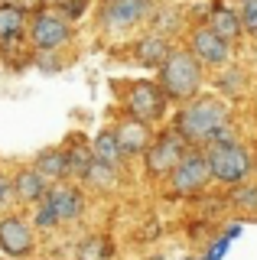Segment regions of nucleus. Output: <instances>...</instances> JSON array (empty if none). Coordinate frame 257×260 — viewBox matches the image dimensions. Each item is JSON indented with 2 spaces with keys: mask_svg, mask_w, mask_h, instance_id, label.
I'll return each instance as SVG.
<instances>
[{
  "mask_svg": "<svg viewBox=\"0 0 257 260\" xmlns=\"http://www.w3.org/2000/svg\"><path fill=\"white\" fill-rule=\"evenodd\" d=\"M241 29L247 32H257V0H244V7H241Z\"/></svg>",
  "mask_w": 257,
  "mask_h": 260,
  "instance_id": "nucleus-24",
  "label": "nucleus"
},
{
  "mask_svg": "<svg viewBox=\"0 0 257 260\" xmlns=\"http://www.w3.org/2000/svg\"><path fill=\"white\" fill-rule=\"evenodd\" d=\"M134 52H137L140 65H147V69H159L163 59L170 55V43H166L163 36H147V39H140V43L134 46Z\"/></svg>",
  "mask_w": 257,
  "mask_h": 260,
  "instance_id": "nucleus-15",
  "label": "nucleus"
},
{
  "mask_svg": "<svg viewBox=\"0 0 257 260\" xmlns=\"http://www.w3.org/2000/svg\"><path fill=\"white\" fill-rule=\"evenodd\" d=\"M166 104H170V98H166L163 88H159L156 81H150V78L134 81L131 91H127V114L143 120V124H156V120L166 114Z\"/></svg>",
  "mask_w": 257,
  "mask_h": 260,
  "instance_id": "nucleus-5",
  "label": "nucleus"
},
{
  "mask_svg": "<svg viewBox=\"0 0 257 260\" xmlns=\"http://www.w3.org/2000/svg\"><path fill=\"white\" fill-rule=\"evenodd\" d=\"M0 250L7 257H26L33 250V224L20 215L0 218Z\"/></svg>",
  "mask_w": 257,
  "mask_h": 260,
  "instance_id": "nucleus-10",
  "label": "nucleus"
},
{
  "mask_svg": "<svg viewBox=\"0 0 257 260\" xmlns=\"http://www.w3.org/2000/svg\"><path fill=\"white\" fill-rule=\"evenodd\" d=\"M69 20L52 10H43L33 16V23H29V43H33L39 52H49V49H59L62 43L69 39Z\"/></svg>",
  "mask_w": 257,
  "mask_h": 260,
  "instance_id": "nucleus-8",
  "label": "nucleus"
},
{
  "mask_svg": "<svg viewBox=\"0 0 257 260\" xmlns=\"http://www.w3.org/2000/svg\"><path fill=\"white\" fill-rule=\"evenodd\" d=\"M205 159H208V173H212V179L215 182H224V185H241L247 179V173H251V166H254L251 153H247L238 140L235 143L208 146Z\"/></svg>",
  "mask_w": 257,
  "mask_h": 260,
  "instance_id": "nucleus-3",
  "label": "nucleus"
},
{
  "mask_svg": "<svg viewBox=\"0 0 257 260\" xmlns=\"http://www.w3.org/2000/svg\"><path fill=\"white\" fill-rule=\"evenodd\" d=\"M208 179H212V173H208L205 153L189 150L186 156L179 159V166L170 173V192H176V195H199L208 185Z\"/></svg>",
  "mask_w": 257,
  "mask_h": 260,
  "instance_id": "nucleus-6",
  "label": "nucleus"
},
{
  "mask_svg": "<svg viewBox=\"0 0 257 260\" xmlns=\"http://www.w3.org/2000/svg\"><path fill=\"white\" fill-rule=\"evenodd\" d=\"M91 153H94V159L108 162V166H114V169H120V162L127 159L124 150H120V143H117L114 130H101V134L91 140Z\"/></svg>",
  "mask_w": 257,
  "mask_h": 260,
  "instance_id": "nucleus-14",
  "label": "nucleus"
},
{
  "mask_svg": "<svg viewBox=\"0 0 257 260\" xmlns=\"http://www.w3.org/2000/svg\"><path fill=\"white\" fill-rule=\"evenodd\" d=\"M10 195H13V182H10V179H7L4 173H0V208L10 202Z\"/></svg>",
  "mask_w": 257,
  "mask_h": 260,
  "instance_id": "nucleus-26",
  "label": "nucleus"
},
{
  "mask_svg": "<svg viewBox=\"0 0 257 260\" xmlns=\"http://www.w3.org/2000/svg\"><path fill=\"white\" fill-rule=\"evenodd\" d=\"M33 169L46 179V182H49V179H62V176H66V153H62V150H43L36 156Z\"/></svg>",
  "mask_w": 257,
  "mask_h": 260,
  "instance_id": "nucleus-18",
  "label": "nucleus"
},
{
  "mask_svg": "<svg viewBox=\"0 0 257 260\" xmlns=\"http://www.w3.org/2000/svg\"><path fill=\"white\" fill-rule=\"evenodd\" d=\"M224 124H228V104L218 101V98H196L176 114L173 130L189 146H199V143H212V137Z\"/></svg>",
  "mask_w": 257,
  "mask_h": 260,
  "instance_id": "nucleus-1",
  "label": "nucleus"
},
{
  "mask_svg": "<svg viewBox=\"0 0 257 260\" xmlns=\"http://www.w3.org/2000/svg\"><path fill=\"white\" fill-rule=\"evenodd\" d=\"M189 153V143L182 140L179 134L170 127L163 130V134L156 137L153 143L143 150V162H147V173L150 176H170L176 166H179V159Z\"/></svg>",
  "mask_w": 257,
  "mask_h": 260,
  "instance_id": "nucleus-4",
  "label": "nucleus"
},
{
  "mask_svg": "<svg viewBox=\"0 0 257 260\" xmlns=\"http://www.w3.org/2000/svg\"><path fill=\"white\" fill-rule=\"evenodd\" d=\"M153 10V0H101V23L108 29H131Z\"/></svg>",
  "mask_w": 257,
  "mask_h": 260,
  "instance_id": "nucleus-7",
  "label": "nucleus"
},
{
  "mask_svg": "<svg viewBox=\"0 0 257 260\" xmlns=\"http://www.w3.org/2000/svg\"><path fill=\"white\" fill-rule=\"evenodd\" d=\"M52 224H59V218H55L52 199L46 192V199H39V208H36V228H52Z\"/></svg>",
  "mask_w": 257,
  "mask_h": 260,
  "instance_id": "nucleus-23",
  "label": "nucleus"
},
{
  "mask_svg": "<svg viewBox=\"0 0 257 260\" xmlns=\"http://www.w3.org/2000/svg\"><path fill=\"white\" fill-rule=\"evenodd\" d=\"M82 182L94 185V189H114L117 185V169L108 166V162H101V159H91L88 169H85V176H82Z\"/></svg>",
  "mask_w": 257,
  "mask_h": 260,
  "instance_id": "nucleus-19",
  "label": "nucleus"
},
{
  "mask_svg": "<svg viewBox=\"0 0 257 260\" xmlns=\"http://www.w3.org/2000/svg\"><path fill=\"white\" fill-rule=\"evenodd\" d=\"M228 244H231V238H218V241H215V247L208 250V257H205V260H221V257H224V250H228Z\"/></svg>",
  "mask_w": 257,
  "mask_h": 260,
  "instance_id": "nucleus-25",
  "label": "nucleus"
},
{
  "mask_svg": "<svg viewBox=\"0 0 257 260\" xmlns=\"http://www.w3.org/2000/svg\"><path fill=\"white\" fill-rule=\"evenodd\" d=\"M231 202H235L238 208H247V211H254V208H257V182L238 185V189H235V195H231Z\"/></svg>",
  "mask_w": 257,
  "mask_h": 260,
  "instance_id": "nucleus-22",
  "label": "nucleus"
},
{
  "mask_svg": "<svg viewBox=\"0 0 257 260\" xmlns=\"http://www.w3.org/2000/svg\"><path fill=\"white\" fill-rule=\"evenodd\" d=\"M108 254H111V244L104 238H88L78 250V260H104Z\"/></svg>",
  "mask_w": 257,
  "mask_h": 260,
  "instance_id": "nucleus-21",
  "label": "nucleus"
},
{
  "mask_svg": "<svg viewBox=\"0 0 257 260\" xmlns=\"http://www.w3.org/2000/svg\"><path fill=\"white\" fill-rule=\"evenodd\" d=\"M189 52L202 65H221V62H228L231 43L221 39L212 26H196L189 32Z\"/></svg>",
  "mask_w": 257,
  "mask_h": 260,
  "instance_id": "nucleus-9",
  "label": "nucleus"
},
{
  "mask_svg": "<svg viewBox=\"0 0 257 260\" xmlns=\"http://www.w3.org/2000/svg\"><path fill=\"white\" fill-rule=\"evenodd\" d=\"M156 85L163 88V94L170 101H192L202 85V62L192 52H182V49H170V55L159 65V78Z\"/></svg>",
  "mask_w": 257,
  "mask_h": 260,
  "instance_id": "nucleus-2",
  "label": "nucleus"
},
{
  "mask_svg": "<svg viewBox=\"0 0 257 260\" xmlns=\"http://www.w3.org/2000/svg\"><path fill=\"white\" fill-rule=\"evenodd\" d=\"M94 159V153H91V146H85L82 137H75V143H72V150L66 153V176H78L82 179L85 176V169H88V162Z\"/></svg>",
  "mask_w": 257,
  "mask_h": 260,
  "instance_id": "nucleus-20",
  "label": "nucleus"
},
{
  "mask_svg": "<svg viewBox=\"0 0 257 260\" xmlns=\"http://www.w3.org/2000/svg\"><path fill=\"white\" fill-rule=\"evenodd\" d=\"M114 134H117V143L124 150V156H140L150 146V124H143L137 117H127L124 124H117Z\"/></svg>",
  "mask_w": 257,
  "mask_h": 260,
  "instance_id": "nucleus-11",
  "label": "nucleus"
},
{
  "mask_svg": "<svg viewBox=\"0 0 257 260\" xmlns=\"http://www.w3.org/2000/svg\"><path fill=\"white\" fill-rule=\"evenodd\" d=\"M49 199H52V208H55V218H59V221H75V218L82 215V208H85L82 192L72 189V185H59V189H52Z\"/></svg>",
  "mask_w": 257,
  "mask_h": 260,
  "instance_id": "nucleus-12",
  "label": "nucleus"
},
{
  "mask_svg": "<svg viewBox=\"0 0 257 260\" xmlns=\"http://www.w3.org/2000/svg\"><path fill=\"white\" fill-rule=\"evenodd\" d=\"M10 182H13V195H17L20 202H39L46 195V179L39 176L36 169H20Z\"/></svg>",
  "mask_w": 257,
  "mask_h": 260,
  "instance_id": "nucleus-13",
  "label": "nucleus"
},
{
  "mask_svg": "<svg viewBox=\"0 0 257 260\" xmlns=\"http://www.w3.org/2000/svg\"><path fill=\"white\" fill-rule=\"evenodd\" d=\"M26 29V10L17 4H0V43L20 36Z\"/></svg>",
  "mask_w": 257,
  "mask_h": 260,
  "instance_id": "nucleus-17",
  "label": "nucleus"
},
{
  "mask_svg": "<svg viewBox=\"0 0 257 260\" xmlns=\"http://www.w3.org/2000/svg\"><path fill=\"white\" fill-rule=\"evenodd\" d=\"M208 26L218 32L221 39H228V43H231V39L241 36V16H238L235 10H228L224 4H218V7L212 10V16H208Z\"/></svg>",
  "mask_w": 257,
  "mask_h": 260,
  "instance_id": "nucleus-16",
  "label": "nucleus"
}]
</instances>
